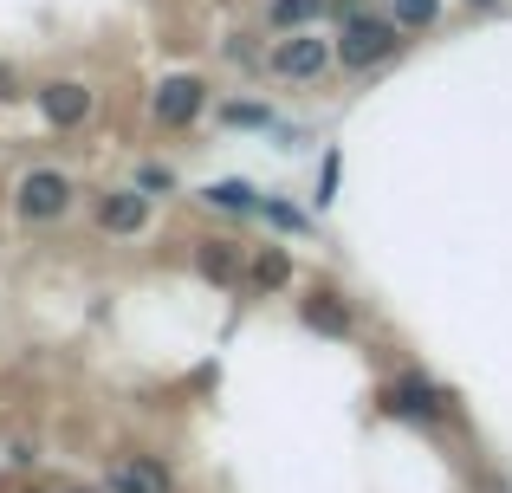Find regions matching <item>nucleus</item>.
Masks as SVG:
<instances>
[{
  "mask_svg": "<svg viewBox=\"0 0 512 493\" xmlns=\"http://www.w3.org/2000/svg\"><path fill=\"white\" fill-rule=\"evenodd\" d=\"M376 409H383V416H396V422H448L454 416V396L441 390L435 377H422V370H402V377L383 383Z\"/></svg>",
  "mask_w": 512,
  "mask_h": 493,
  "instance_id": "nucleus-4",
  "label": "nucleus"
},
{
  "mask_svg": "<svg viewBox=\"0 0 512 493\" xmlns=\"http://www.w3.org/2000/svg\"><path fill=\"white\" fill-rule=\"evenodd\" d=\"M467 7H480V13H487V7H500V0H467Z\"/></svg>",
  "mask_w": 512,
  "mask_h": 493,
  "instance_id": "nucleus-20",
  "label": "nucleus"
},
{
  "mask_svg": "<svg viewBox=\"0 0 512 493\" xmlns=\"http://www.w3.org/2000/svg\"><path fill=\"white\" fill-rule=\"evenodd\" d=\"M78 202V182L65 176V169H26L20 182H13V215L26 221V228H52V221H65Z\"/></svg>",
  "mask_w": 512,
  "mask_h": 493,
  "instance_id": "nucleus-3",
  "label": "nucleus"
},
{
  "mask_svg": "<svg viewBox=\"0 0 512 493\" xmlns=\"http://www.w3.org/2000/svg\"><path fill=\"white\" fill-rule=\"evenodd\" d=\"M402 46H409V33L396 26V13L357 7L350 20H338V65L344 72H376V65H389Z\"/></svg>",
  "mask_w": 512,
  "mask_h": 493,
  "instance_id": "nucleus-1",
  "label": "nucleus"
},
{
  "mask_svg": "<svg viewBox=\"0 0 512 493\" xmlns=\"http://www.w3.org/2000/svg\"><path fill=\"white\" fill-rule=\"evenodd\" d=\"M286 279H292V253L266 241V247H260V253L247 260V279H240V286H247V292H279Z\"/></svg>",
  "mask_w": 512,
  "mask_h": 493,
  "instance_id": "nucleus-12",
  "label": "nucleus"
},
{
  "mask_svg": "<svg viewBox=\"0 0 512 493\" xmlns=\"http://www.w3.org/2000/svg\"><path fill=\"white\" fill-rule=\"evenodd\" d=\"M201 202H208L214 215H253V208H260V189H253V182H240V176H221V182H208V189H201Z\"/></svg>",
  "mask_w": 512,
  "mask_h": 493,
  "instance_id": "nucleus-14",
  "label": "nucleus"
},
{
  "mask_svg": "<svg viewBox=\"0 0 512 493\" xmlns=\"http://www.w3.org/2000/svg\"><path fill=\"white\" fill-rule=\"evenodd\" d=\"M253 215H260L273 234H312V215H305V208H292V202H279V195H260V208H253Z\"/></svg>",
  "mask_w": 512,
  "mask_h": 493,
  "instance_id": "nucleus-15",
  "label": "nucleus"
},
{
  "mask_svg": "<svg viewBox=\"0 0 512 493\" xmlns=\"http://www.w3.org/2000/svg\"><path fill=\"white\" fill-rule=\"evenodd\" d=\"M111 493H175V474L163 468V455H124L111 461Z\"/></svg>",
  "mask_w": 512,
  "mask_h": 493,
  "instance_id": "nucleus-9",
  "label": "nucleus"
},
{
  "mask_svg": "<svg viewBox=\"0 0 512 493\" xmlns=\"http://www.w3.org/2000/svg\"><path fill=\"white\" fill-rule=\"evenodd\" d=\"M59 493H78V487H59Z\"/></svg>",
  "mask_w": 512,
  "mask_h": 493,
  "instance_id": "nucleus-22",
  "label": "nucleus"
},
{
  "mask_svg": "<svg viewBox=\"0 0 512 493\" xmlns=\"http://www.w3.org/2000/svg\"><path fill=\"white\" fill-rule=\"evenodd\" d=\"M13 98H20V78H13L7 65H0V104H13Z\"/></svg>",
  "mask_w": 512,
  "mask_h": 493,
  "instance_id": "nucleus-19",
  "label": "nucleus"
},
{
  "mask_svg": "<svg viewBox=\"0 0 512 493\" xmlns=\"http://www.w3.org/2000/svg\"><path fill=\"white\" fill-rule=\"evenodd\" d=\"M137 189L150 195V202H169V195L182 189V176H175L169 163H137Z\"/></svg>",
  "mask_w": 512,
  "mask_h": 493,
  "instance_id": "nucleus-17",
  "label": "nucleus"
},
{
  "mask_svg": "<svg viewBox=\"0 0 512 493\" xmlns=\"http://www.w3.org/2000/svg\"><path fill=\"white\" fill-rule=\"evenodd\" d=\"M201 111H208V78H201V72H169V78H156L150 117H156L163 130H195Z\"/></svg>",
  "mask_w": 512,
  "mask_h": 493,
  "instance_id": "nucleus-5",
  "label": "nucleus"
},
{
  "mask_svg": "<svg viewBox=\"0 0 512 493\" xmlns=\"http://www.w3.org/2000/svg\"><path fill=\"white\" fill-rule=\"evenodd\" d=\"M331 13V0H266V33H299Z\"/></svg>",
  "mask_w": 512,
  "mask_h": 493,
  "instance_id": "nucleus-13",
  "label": "nucleus"
},
{
  "mask_svg": "<svg viewBox=\"0 0 512 493\" xmlns=\"http://www.w3.org/2000/svg\"><path fill=\"white\" fill-rule=\"evenodd\" d=\"M299 325L318 331V338H357V312H350V299L338 286H312L299 299Z\"/></svg>",
  "mask_w": 512,
  "mask_h": 493,
  "instance_id": "nucleus-7",
  "label": "nucleus"
},
{
  "mask_svg": "<svg viewBox=\"0 0 512 493\" xmlns=\"http://www.w3.org/2000/svg\"><path fill=\"white\" fill-rule=\"evenodd\" d=\"M195 273L214 279V286H240V279H247V260H240L234 241H195Z\"/></svg>",
  "mask_w": 512,
  "mask_h": 493,
  "instance_id": "nucleus-10",
  "label": "nucleus"
},
{
  "mask_svg": "<svg viewBox=\"0 0 512 493\" xmlns=\"http://www.w3.org/2000/svg\"><path fill=\"white\" fill-rule=\"evenodd\" d=\"M389 13H396V26L415 39V33H428V26L441 20V0H389Z\"/></svg>",
  "mask_w": 512,
  "mask_h": 493,
  "instance_id": "nucleus-16",
  "label": "nucleus"
},
{
  "mask_svg": "<svg viewBox=\"0 0 512 493\" xmlns=\"http://www.w3.org/2000/svg\"><path fill=\"white\" fill-rule=\"evenodd\" d=\"M214 124H221V130H260V137H273V130H279V111H273V104H260V98H227V104H214Z\"/></svg>",
  "mask_w": 512,
  "mask_h": 493,
  "instance_id": "nucleus-11",
  "label": "nucleus"
},
{
  "mask_svg": "<svg viewBox=\"0 0 512 493\" xmlns=\"http://www.w3.org/2000/svg\"><path fill=\"white\" fill-rule=\"evenodd\" d=\"M150 195L137 189V182H130V189H104L98 202H91V221H98L104 234H117V241H137L143 228H150Z\"/></svg>",
  "mask_w": 512,
  "mask_h": 493,
  "instance_id": "nucleus-6",
  "label": "nucleus"
},
{
  "mask_svg": "<svg viewBox=\"0 0 512 493\" xmlns=\"http://www.w3.org/2000/svg\"><path fill=\"white\" fill-rule=\"evenodd\" d=\"M493 493H512V481H493Z\"/></svg>",
  "mask_w": 512,
  "mask_h": 493,
  "instance_id": "nucleus-21",
  "label": "nucleus"
},
{
  "mask_svg": "<svg viewBox=\"0 0 512 493\" xmlns=\"http://www.w3.org/2000/svg\"><path fill=\"white\" fill-rule=\"evenodd\" d=\"M33 98H39V117H46L52 130H78L91 117V104H98L91 85H78V78H52V85H39Z\"/></svg>",
  "mask_w": 512,
  "mask_h": 493,
  "instance_id": "nucleus-8",
  "label": "nucleus"
},
{
  "mask_svg": "<svg viewBox=\"0 0 512 493\" xmlns=\"http://www.w3.org/2000/svg\"><path fill=\"white\" fill-rule=\"evenodd\" d=\"M331 65H338V39H325L318 26L279 33V39H273V52H266V72L286 78V85H318Z\"/></svg>",
  "mask_w": 512,
  "mask_h": 493,
  "instance_id": "nucleus-2",
  "label": "nucleus"
},
{
  "mask_svg": "<svg viewBox=\"0 0 512 493\" xmlns=\"http://www.w3.org/2000/svg\"><path fill=\"white\" fill-rule=\"evenodd\" d=\"M338 182H344V150H325V163H318V208L338 202Z\"/></svg>",
  "mask_w": 512,
  "mask_h": 493,
  "instance_id": "nucleus-18",
  "label": "nucleus"
}]
</instances>
